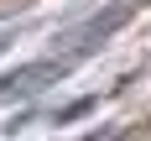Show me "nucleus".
<instances>
[{
	"mask_svg": "<svg viewBox=\"0 0 151 141\" xmlns=\"http://www.w3.org/2000/svg\"><path fill=\"white\" fill-rule=\"evenodd\" d=\"M125 16H130V5H109L104 16H94L89 26L73 31V42H83V47H89V42H104V37H115V31L125 26Z\"/></svg>",
	"mask_w": 151,
	"mask_h": 141,
	"instance_id": "obj_1",
	"label": "nucleus"
},
{
	"mask_svg": "<svg viewBox=\"0 0 151 141\" xmlns=\"http://www.w3.org/2000/svg\"><path fill=\"white\" fill-rule=\"evenodd\" d=\"M42 78H63V63H31V68H21V73H5L0 89H37Z\"/></svg>",
	"mask_w": 151,
	"mask_h": 141,
	"instance_id": "obj_2",
	"label": "nucleus"
},
{
	"mask_svg": "<svg viewBox=\"0 0 151 141\" xmlns=\"http://www.w3.org/2000/svg\"><path fill=\"white\" fill-rule=\"evenodd\" d=\"M89 110H94V99H78V105H68V110H63L58 120H78V115H89Z\"/></svg>",
	"mask_w": 151,
	"mask_h": 141,
	"instance_id": "obj_3",
	"label": "nucleus"
}]
</instances>
